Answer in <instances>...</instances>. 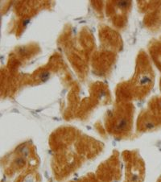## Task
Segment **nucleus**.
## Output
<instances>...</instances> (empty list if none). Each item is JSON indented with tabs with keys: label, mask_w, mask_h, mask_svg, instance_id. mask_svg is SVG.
I'll use <instances>...</instances> for the list:
<instances>
[{
	"label": "nucleus",
	"mask_w": 161,
	"mask_h": 182,
	"mask_svg": "<svg viewBox=\"0 0 161 182\" xmlns=\"http://www.w3.org/2000/svg\"><path fill=\"white\" fill-rule=\"evenodd\" d=\"M40 79L42 81H46L49 77V72H44L40 74Z\"/></svg>",
	"instance_id": "f03ea898"
},
{
	"label": "nucleus",
	"mask_w": 161,
	"mask_h": 182,
	"mask_svg": "<svg viewBox=\"0 0 161 182\" xmlns=\"http://www.w3.org/2000/svg\"><path fill=\"white\" fill-rule=\"evenodd\" d=\"M127 125V120L125 119H122L118 122L117 125H116V130H122L126 127Z\"/></svg>",
	"instance_id": "f257e3e1"
},
{
	"label": "nucleus",
	"mask_w": 161,
	"mask_h": 182,
	"mask_svg": "<svg viewBox=\"0 0 161 182\" xmlns=\"http://www.w3.org/2000/svg\"><path fill=\"white\" fill-rule=\"evenodd\" d=\"M118 4L119 7L124 8V7H126L130 4V2H129V1H119Z\"/></svg>",
	"instance_id": "7ed1b4c3"
},
{
	"label": "nucleus",
	"mask_w": 161,
	"mask_h": 182,
	"mask_svg": "<svg viewBox=\"0 0 161 182\" xmlns=\"http://www.w3.org/2000/svg\"><path fill=\"white\" fill-rule=\"evenodd\" d=\"M160 105H161V104H160Z\"/></svg>",
	"instance_id": "20e7f679"
}]
</instances>
